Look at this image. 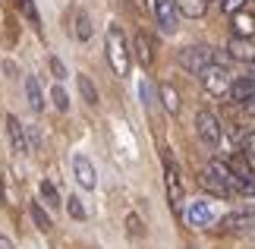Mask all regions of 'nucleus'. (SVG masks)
<instances>
[{
	"mask_svg": "<svg viewBox=\"0 0 255 249\" xmlns=\"http://www.w3.org/2000/svg\"><path fill=\"white\" fill-rule=\"evenodd\" d=\"M104 51H107V63L117 76H129V66H132V51L126 44V35L120 25H107V35H104Z\"/></svg>",
	"mask_w": 255,
	"mask_h": 249,
	"instance_id": "nucleus-1",
	"label": "nucleus"
},
{
	"mask_svg": "<svg viewBox=\"0 0 255 249\" xmlns=\"http://www.w3.org/2000/svg\"><path fill=\"white\" fill-rule=\"evenodd\" d=\"M202 186L208 189L211 196L230 199L233 196V171L224 161H208V167L202 171Z\"/></svg>",
	"mask_w": 255,
	"mask_h": 249,
	"instance_id": "nucleus-2",
	"label": "nucleus"
},
{
	"mask_svg": "<svg viewBox=\"0 0 255 249\" xmlns=\"http://www.w3.org/2000/svg\"><path fill=\"white\" fill-rule=\"evenodd\" d=\"M180 63H183L186 73L202 76L205 69L214 63V47H208V44H189V47H183V51H180Z\"/></svg>",
	"mask_w": 255,
	"mask_h": 249,
	"instance_id": "nucleus-3",
	"label": "nucleus"
},
{
	"mask_svg": "<svg viewBox=\"0 0 255 249\" xmlns=\"http://www.w3.org/2000/svg\"><path fill=\"white\" fill-rule=\"evenodd\" d=\"M164 186H167V199H170V208L173 212H183V177H180V167L170 158V152H164Z\"/></svg>",
	"mask_w": 255,
	"mask_h": 249,
	"instance_id": "nucleus-4",
	"label": "nucleus"
},
{
	"mask_svg": "<svg viewBox=\"0 0 255 249\" xmlns=\"http://www.w3.org/2000/svg\"><path fill=\"white\" fill-rule=\"evenodd\" d=\"M230 82H233V76H230V69H227V66L211 63V66L202 73V85H205V92L214 95V98H224V95H227V92H230Z\"/></svg>",
	"mask_w": 255,
	"mask_h": 249,
	"instance_id": "nucleus-5",
	"label": "nucleus"
},
{
	"mask_svg": "<svg viewBox=\"0 0 255 249\" xmlns=\"http://www.w3.org/2000/svg\"><path fill=\"white\" fill-rule=\"evenodd\" d=\"M195 133H199V139L205 145H218L221 142V123H218V117H214L211 111H199L195 114Z\"/></svg>",
	"mask_w": 255,
	"mask_h": 249,
	"instance_id": "nucleus-6",
	"label": "nucleus"
},
{
	"mask_svg": "<svg viewBox=\"0 0 255 249\" xmlns=\"http://www.w3.org/2000/svg\"><path fill=\"white\" fill-rule=\"evenodd\" d=\"M255 221V208H240V212H230L221 218V234H246Z\"/></svg>",
	"mask_w": 255,
	"mask_h": 249,
	"instance_id": "nucleus-7",
	"label": "nucleus"
},
{
	"mask_svg": "<svg viewBox=\"0 0 255 249\" xmlns=\"http://www.w3.org/2000/svg\"><path fill=\"white\" fill-rule=\"evenodd\" d=\"M154 19H158V25H161L164 35H173L176 22H180V13H176L173 0H154Z\"/></svg>",
	"mask_w": 255,
	"mask_h": 249,
	"instance_id": "nucleus-8",
	"label": "nucleus"
},
{
	"mask_svg": "<svg viewBox=\"0 0 255 249\" xmlns=\"http://www.w3.org/2000/svg\"><path fill=\"white\" fill-rule=\"evenodd\" d=\"M227 57L237 63H255V41L252 38H237L233 35L227 41Z\"/></svg>",
	"mask_w": 255,
	"mask_h": 249,
	"instance_id": "nucleus-9",
	"label": "nucleus"
},
{
	"mask_svg": "<svg viewBox=\"0 0 255 249\" xmlns=\"http://www.w3.org/2000/svg\"><path fill=\"white\" fill-rule=\"evenodd\" d=\"M73 174H76V183L82 189H95L98 177H95V164L88 161L85 155H73Z\"/></svg>",
	"mask_w": 255,
	"mask_h": 249,
	"instance_id": "nucleus-10",
	"label": "nucleus"
},
{
	"mask_svg": "<svg viewBox=\"0 0 255 249\" xmlns=\"http://www.w3.org/2000/svg\"><path fill=\"white\" fill-rule=\"evenodd\" d=\"M214 221V212H211V205L208 202H189V208H186V224L189 227H208Z\"/></svg>",
	"mask_w": 255,
	"mask_h": 249,
	"instance_id": "nucleus-11",
	"label": "nucleus"
},
{
	"mask_svg": "<svg viewBox=\"0 0 255 249\" xmlns=\"http://www.w3.org/2000/svg\"><path fill=\"white\" fill-rule=\"evenodd\" d=\"M6 136H9V145H13V152H19V155L28 152L25 129H22V123H19V117H13V114H6Z\"/></svg>",
	"mask_w": 255,
	"mask_h": 249,
	"instance_id": "nucleus-12",
	"label": "nucleus"
},
{
	"mask_svg": "<svg viewBox=\"0 0 255 249\" xmlns=\"http://www.w3.org/2000/svg\"><path fill=\"white\" fill-rule=\"evenodd\" d=\"M132 51H135V60H139L145 69H151V63H154V44H151V38L145 32H139L132 38Z\"/></svg>",
	"mask_w": 255,
	"mask_h": 249,
	"instance_id": "nucleus-13",
	"label": "nucleus"
},
{
	"mask_svg": "<svg viewBox=\"0 0 255 249\" xmlns=\"http://www.w3.org/2000/svg\"><path fill=\"white\" fill-rule=\"evenodd\" d=\"M233 16V35L237 38H255V16L246 13V9H237Z\"/></svg>",
	"mask_w": 255,
	"mask_h": 249,
	"instance_id": "nucleus-14",
	"label": "nucleus"
},
{
	"mask_svg": "<svg viewBox=\"0 0 255 249\" xmlns=\"http://www.w3.org/2000/svg\"><path fill=\"white\" fill-rule=\"evenodd\" d=\"M255 92V79L252 76H240V79H233V82H230V101L233 104H243V101H246V98Z\"/></svg>",
	"mask_w": 255,
	"mask_h": 249,
	"instance_id": "nucleus-15",
	"label": "nucleus"
},
{
	"mask_svg": "<svg viewBox=\"0 0 255 249\" xmlns=\"http://www.w3.org/2000/svg\"><path fill=\"white\" fill-rule=\"evenodd\" d=\"M173 6H176V13H183L189 19H202L205 9H208V0H173Z\"/></svg>",
	"mask_w": 255,
	"mask_h": 249,
	"instance_id": "nucleus-16",
	"label": "nucleus"
},
{
	"mask_svg": "<svg viewBox=\"0 0 255 249\" xmlns=\"http://www.w3.org/2000/svg\"><path fill=\"white\" fill-rule=\"evenodd\" d=\"M73 35L79 38V41H88V38H92V19H88L85 9H76L73 13Z\"/></svg>",
	"mask_w": 255,
	"mask_h": 249,
	"instance_id": "nucleus-17",
	"label": "nucleus"
},
{
	"mask_svg": "<svg viewBox=\"0 0 255 249\" xmlns=\"http://www.w3.org/2000/svg\"><path fill=\"white\" fill-rule=\"evenodd\" d=\"M25 98L32 104V111H41L44 107V95H41V85H38L35 76H25Z\"/></svg>",
	"mask_w": 255,
	"mask_h": 249,
	"instance_id": "nucleus-18",
	"label": "nucleus"
},
{
	"mask_svg": "<svg viewBox=\"0 0 255 249\" xmlns=\"http://www.w3.org/2000/svg\"><path fill=\"white\" fill-rule=\"evenodd\" d=\"M161 101H164V107H167V114H180V95H176V88L170 85V82H164L161 85Z\"/></svg>",
	"mask_w": 255,
	"mask_h": 249,
	"instance_id": "nucleus-19",
	"label": "nucleus"
},
{
	"mask_svg": "<svg viewBox=\"0 0 255 249\" xmlns=\"http://www.w3.org/2000/svg\"><path fill=\"white\" fill-rule=\"evenodd\" d=\"M16 6H19V13H22L28 22H32L35 28H41V16H38V6H35V0H16Z\"/></svg>",
	"mask_w": 255,
	"mask_h": 249,
	"instance_id": "nucleus-20",
	"label": "nucleus"
},
{
	"mask_svg": "<svg viewBox=\"0 0 255 249\" xmlns=\"http://www.w3.org/2000/svg\"><path fill=\"white\" fill-rule=\"evenodd\" d=\"M38 193H41V199H44V202L51 205V208H57V205H60V193H57V186H54L51 180H44L41 186H38Z\"/></svg>",
	"mask_w": 255,
	"mask_h": 249,
	"instance_id": "nucleus-21",
	"label": "nucleus"
},
{
	"mask_svg": "<svg viewBox=\"0 0 255 249\" xmlns=\"http://www.w3.org/2000/svg\"><path fill=\"white\" fill-rule=\"evenodd\" d=\"M28 212H32V218H35V224H38V231H51V218L44 215V208H41V202H32V205H28Z\"/></svg>",
	"mask_w": 255,
	"mask_h": 249,
	"instance_id": "nucleus-22",
	"label": "nucleus"
},
{
	"mask_svg": "<svg viewBox=\"0 0 255 249\" xmlns=\"http://www.w3.org/2000/svg\"><path fill=\"white\" fill-rule=\"evenodd\" d=\"M79 92H82V98L88 104H98V88L92 85V79L88 76H79Z\"/></svg>",
	"mask_w": 255,
	"mask_h": 249,
	"instance_id": "nucleus-23",
	"label": "nucleus"
},
{
	"mask_svg": "<svg viewBox=\"0 0 255 249\" xmlns=\"http://www.w3.org/2000/svg\"><path fill=\"white\" fill-rule=\"evenodd\" d=\"M51 101H54L57 111H70V95L63 92V85H54L51 88Z\"/></svg>",
	"mask_w": 255,
	"mask_h": 249,
	"instance_id": "nucleus-24",
	"label": "nucleus"
},
{
	"mask_svg": "<svg viewBox=\"0 0 255 249\" xmlns=\"http://www.w3.org/2000/svg\"><path fill=\"white\" fill-rule=\"evenodd\" d=\"M66 212H70V218L82 221V218H85V205H82V199H79V196H70V199H66Z\"/></svg>",
	"mask_w": 255,
	"mask_h": 249,
	"instance_id": "nucleus-25",
	"label": "nucleus"
},
{
	"mask_svg": "<svg viewBox=\"0 0 255 249\" xmlns=\"http://www.w3.org/2000/svg\"><path fill=\"white\" fill-rule=\"evenodd\" d=\"M243 155L255 164V133H246V139H243Z\"/></svg>",
	"mask_w": 255,
	"mask_h": 249,
	"instance_id": "nucleus-26",
	"label": "nucleus"
},
{
	"mask_svg": "<svg viewBox=\"0 0 255 249\" xmlns=\"http://www.w3.org/2000/svg\"><path fill=\"white\" fill-rule=\"evenodd\" d=\"M51 73H54L57 82H63V79H66V66H63L60 60H57V57H51Z\"/></svg>",
	"mask_w": 255,
	"mask_h": 249,
	"instance_id": "nucleus-27",
	"label": "nucleus"
},
{
	"mask_svg": "<svg viewBox=\"0 0 255 249\" xmlns=\"http://www.w3.org/2000/svg\"><path fill=\"white\" fill-rule=\"evenodd\" d=\"M126 227H129V234H132V237H142V234H145V231H142V221H139L135 215L126 218Z\"/></svg>",
	"mask_w": 255,
	"mask_h": 249,
	"instance_id": "nucleus-28",
	"label": "nucleus"
},
{
	"mask_svg": "<svg viewBox=\"0 0 255 249\" xmlns=\"http://www.w3.org/2000/svg\"><path fill=\"white\" fill-rule=\"evenodd\" d=\"M221 6L227 9V13H237V9L246 6V0H221Z\"/></svg>",
	"mask_w": 255,
	"mask_h": 249,
	"instance_id": "nucleus-29",
	"label": "nucleus"
},
{
	"mask_svg": "<svg viewBox=\"0 0 255 249\" xmlns=\"http://www.w3.org/2000/svg\"><path fill=\"white\" fill-rule=\"evenodd\" d=\"M142 101H145V104H151V101H154V92H151V82H148V79L142 82Z\"/></svg>",
	"mask_w": 255,
	"mask_h": 249,
	"instance_id": "nucleus-30",
	"label": "nucleus"
},
{
	"mask_svg": "<svg viewBox=\"0 0 255 249\" xmlns=\"http://www.w3.org/2000/svg\"><path fill=\"white\" fill-rule=\"evenodd\" d=\"M243 107H246V114H249L252 120H255V92H252V95L246 98V101H243Z\"/></svg>",
	"mask_w": 255,
	"mask_h": 249,
	"instance_id": "nucleus-31",
	"label": "nucleus"
},
{
	"mask_svg": "<svg viewBox=\"0 0 255 249\" xmlns=\"http://www.w3.org/2000/svg\"><path fill=\"white\" fill-rule=\"evenodd\" d=\"M0 249H16V246H13V240H9V237L0 234Z\"/></svg>",
	"mask_w": 255,
	"mask_h": 249,
	"instance_id": "nucleus-32",
	"label": "nucleus"
},
{
	"mask_svg": "<svg viewBox=\"0 0 255 249\" xmlns=\"http://www.w3.org/2000/svg\"><path fill=\"white\" fill-rule=\"evenodd\" d=\"M3 199H6V193H3V177H0V205H3Z\"/></svg>",
	"mask_w": 255,
	"mask_h": 249,
	"instance_id": "nucleus-33",
	"label": "nucleus"
},
{
	"mask_svg": "<svg viewBox=\"0 0 255 249\" xmlns=\"http://www.w3.org/2000/svg\"><path fill=\"white\" fill-rule=\"evenodd\" d=\"M252 66H255V63H252ZM252 79H255V73H252Z\"/></svg>",
	"mask_w": 255,
	"mask_h": 249,
	"instance_id": "nucleus-34",
	"label": "nucleus"
}]
</instances>
